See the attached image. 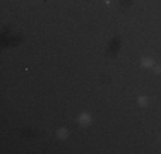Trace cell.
<instances>
[{
  "instance_id": "3",
  "label": "cell",
  "mask_w": 161,
  "mask_h": 154,
  "mask_svg": "<svg viewBox=\"0 0 161 154\" xmlns=\"http://www.w3.org/2000/svg\"><path fill=\"white\" fill-rule=\"evenodd\" d=\"M67 134H69V132H67V130H65V129H60V130H58V134H57V135H58L60 139H65V137H67Z\"/></svg>"
},
{
  "instance_id": "2",
  "label": "cell",
  "mask_w": 161,
  "mask_h": 154,
  "mask_svg": "<svg viewBox=\"0 0 161 154\" xmlns=\"http://www.w3.org/2000/svg\"><path fill=\"white\" fill-rule=\"evenodd\" d=\"M141 63H142V67H153V60L151 58H142Z\"/></svg>"
},
{
  "instance_id": "1",
  "label": "cell",
  "mask_w": 161,
  "mask_h": 154,
  "mask_svg": "<svg viewBox=\"0 0 161 154\" xmlns=\"http://www.w3.org/2000/svg\"><path fill=\"white\" fill-rule=\"evenodd\" d=\"M77 120H79V123H80V125L87 127V125L91 123V120H93V118H91V115H89V113H80Z\"/></svg>"
},
{
  "instance_id": "4",
  "label": "cell",
  "mask_w": 161,
  "mask_h": 154,
  "mask_svg": "<svg viewBox=\"0 0 161 154\" xmlns=\"http://www.w3.org/2000/svg\"><path fill=\"white\" fill-rule=\"evenodd\" d=\"M139 105L141 106H146V105H147V99H146V98H139Z\"/></svg>"
}]
</instances>
